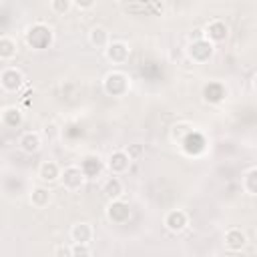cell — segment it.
Here are the masks:
<instances>
[{"mask_svg":"<svg viewBox=\"0 0 257 257\" xmlns=\"http://www.w3.org/2000/svg\"><path fill=\"white\" fill-rule=\"evenodd\" d=\"M54 40V34H52V28L44 22H36V24H30L24 32V42L34 48V50H44L52 44Z\"/></svg>","mask_w":257,"mask_h":257,"instance_id":"obj_1","label":"cell"},{"mask_svg":"<svg viewBox=\"0 0 257 257\" xmlns=\"http://www.w3.org/2000/svg\"><path fill=\"white\" fill-rule=\"evenodd\" d=\"M102 90L108 96H124L131 90V76L124 70L112 68L102 78Z\"/></svg>","mask_w":257,"mask_h":257,"instance_id":"obj_2","label":"cell"},{"mask_svg":"<svg viewBox=\"0 0 257 257\" xmlns=\"http://www.w3.org/2000/svg\"><path fill=\"white\" fill-rule=\"evenodd\" d=\"M58 183L62 189L74 193V191H80L82 185L86 183V175L82 171L80 165H66L60 169V177H58Z\"/></svg>","mask_w":257,"mask_h":257,"instance_id":"obj_3","label":"cell"},{"mask_svg":"<svg viewBox=\"0 0 257 257\" xmlns=\"http://www.w3.org/2000/svg\"><path fill=\"white\" fill-rule=\"evenodd\" d=\"M215 54V44L209 42L207 38H199V40H191L187 46V56L195 62V64H205L213 58Z\"/></svg>","mask_w":257,"mask_h":257,"instance_id":"obj_4","label":"cell"},{"mask_svg":"<svg viewBox=\"0 0 257 257\" xmlns=\"http://www.w3.org/2000/svg\"><path fill=\"white\" fill-rule=\"evenodd\" d=\"M24 84V74L16 66H6L0 70V86L4 92H20Z\"/></svg>","mask_w":257,"mask_h":257,"instance_id":"obj_5","label":"cell"},{"mask_svg":"<svg viewBox=\"0 0 257 257\" xmlns=\"http://www.w3.org/2000/svg\"><path fill=\"white\" fill-rule=\"evenodd\" d=\"M163 225L167 231L171 233H183L187 227H189V213L185 209H171L165 213V219H163Z\"/></svg>","mask_w":257,"mask_h":257,"instance_id":"obj_6","label":"cell"},{"mask_svg":"<svg viewBox=\"0 0 257 257\" xmlns=\"http://www.w3.org/2000/svg\"><path fill=\"white\" fill-rule=\"evenodd\" d=\"M102 50H104L106 60L112 64H124L131 56V46L124 40H110Z\"/></svg>","mask_w":257,"mask_h":257,"instance_id":"obj_7","label":"cell"},{"mask_svg":"<svg viewBox=\"0 0 257 257\" xmlns=\"http://www.w3.org/2000/svg\"><path fill=\"white\" fill-rule=\"evenodd\" d=\"M131 165H133V159L126 155L124 149L112 151V153L108 155V159H106V169L110 171V175H118V177H120V175L128 173Z\"/></svg>","mask_w":257,"mask_h":257,"instance_id":"obj_8","label":"cell"},{"mask_svg":"<svg viewBox=\"0 0 257 257\" xmlns=\"http://www.w3.org/2000/svg\"><path fill=\"white\" fill-rule=\"evenodd\" d=\"M106 219L114 225H122L131 219V205L122 199H112L106 205Z\"/></svg>","mask_w":257,"mask_h":257,"instance_id":"obj_9","label":"cell"},{"mask_svg":"<svg viewBox=\"0 0 257 257\" xmlns=\"http://www.w3.org/2000/svg\"><path fill=\"white\" fill-rule=\"evenodd\" d=\"M203 36H205L209 42H213V44L223 42V40L229 36V26L225 24V20L213 18V20H209V22L203 26Z\"/></svg>","mask_w":257,"mask_h":257,"instance_id":"obj_10","label":"cell"},{"mask_svg":"<svg viewBox=\"0 0 257 257\" xmlns=\"http://www.w3.org/2000/svg\"><path fill=\"white\" fill-rule=\"evenodd\" d=\"M247 241H249V239H247V233H245L243 229H239V227H229V229L225 231V235H223L225 249L231 251V253L243 251L245 245H247Z\"/></svg>","mask_w":257,"mask_h":257,"instance_id":"obj_11","label":"cell"},{"mask_svg":"<svg viewBox=\"0 0 257 257\" xmlns=\"http://www.w3.org/2000/svg\"><path fill=\"white\" fill-rule=\"evenodd\" d=\"M18 147H20L22 153L34 155V153H38V151L42 149V135H40L38 131H26V133L20 135Z\"/></svg>","mask_w":257,"mask_h":257,"instance_id":"obj_12","label":"cell"},{"mask_svg":"<svg viewBox=\"0 0 257 257\" xmlns=\"http://www.w3.org/2000/svg\"><path fill=\"white\" fill-rule=\"evenodd\" d=\"M0 122H2L4 126H8V128H18V126H22V122H24V112H22V108L16 106V104L4 106V108L0 110Z\"/></svg>","mask_w":257,"mask_h":257,"instance_id":"obj_13","label":"cell"},{"mask_svg":"<svg viewBox=\"0 0 257 257\" xmlns=\"http://www.w3.org/2000/svg\"><path fill=\"white\" fill-rule=\"evenodd\" d=\"M70 241L72 243H92L94 241V227L86 221H78L70 227Z\"/></svg>","mask_w":257,"mask_h":257,"instance_id":"obj_14","label":"cell"},{"mask_svg":"<svg viewBox=\"0 0 257 257\" xmlns=\"http://www.w3.org/2000/svg\"><path fill=\"white\" fill-rule=\"evenodd\" d=\"M102 195H104L108 201H112V199H122V195H124V183H122V179H120L118 175H110V177L102 183Z\"/></svg>","mask_w":257,"mask_h":257,"instance_id":"obj_15","label":"cell"},{"mask_svg":"<svg viewBox=\"0 0 257 257\" xmlns=\"http://www.w3.org/2000/svg\"><path fill=\"white\" fill-rule=\"evenodd\" d=\"M60 169H62V167H60L56 161H52V159L42 161V163L38 165V179H40L42 183H56L58 177H60Z\"/></svg>","mask_w":257,"mask_h":257,"instance_id":"obj_16","label":"cell"},{"mask_svg":"<svg viewBox=\"0 0 257 257\" xmlns=\"http://www.w3.org/2000/svg\"><path fill=\"white\" fill-rule=\"evenodd\" d=\"M28 201H30V205H32L34 209H44V207L50 205V201H52V193H50L48 187L38 185V187H32V189H30Z\"/></svg>","mask_w":257,"mask_h":257,"instance_id":"obj_17","label":"cell"},{"mask_svg":"<svg viewBox=\"0 0 257 257\" xmlns=\"http://www.w3.org/2000/svg\"><path fill=\"white\" fill-rule=\"evenodd\" d=\"M225 94H227V90H225V86L221 82H209V84L203 86V100L205 102L217 104V102H221L225 98Z\"/></svg>","mask_w":257,"mask_h":257,"instance_id":"obj_18","label":"cell"},{"mask_svg":"<svg viewBox=\"0 0 257 257\" xmlns=\"http://www.w3.org/2000/svg\"><path fill=\"white\" fill-rule=\"evenodd\" d=\"M88 42L94 46V48H104L108 42H110V34H108V30L104 28V26H92L90 30H88Z\"/></svg>","mask_w":257,"mask_h":257,"instance_id":"obj_19","label":"cell"},{"mask_svg":"<svg viewBox=\"0 0 257 257\" xmlns=\"http://www.w3.org/2000/svg\"><path fill=\"white\" fill-rule=\"evenodd\" d=\"M18 54V42L16 38L2 34L0 36V60H12Z\"/></svg>","mask_w":257,"mask_h":257,"instance_id":"obj_20","label":"cell"},{"mask_svg":"<svg viewBox=\"0 0 257 257\" xmlns=\"http://www.w3.org/2000/svg\"><path fill=\"white\" fill-rule=\"evenodd\" d=\"M195 131V126L191 124V122H187V120H179V122H175L171 128H169V137H171V141L173 143H183V139L189 135V133H193Z\"/></svg>","mask_w":257,"mask_h":257,"instance_id":"obj_21","label":"cell"},{"mask_svg":"<svg viewBox=\"0 0 257 257\" xmlns=\"http://www.w3.org/2000/svg\"><path fill=\"white\" fill-rule=\"evenodd\" d=\"M241 187L249 197L257 195V167H249L241 177Z\"/></svg>","mask_w":257,"mask_h":257,"instance_id":"obj_22","label":"cell"},{"mask_svg":"<svg viewBox=\"0 0 257 257\" xmlns=\"http://www.w3.org/2000/svg\"><path fill=\"white\" fill-rule=\"evenodd\" d=\"M80 167H82L86 179H90V177L98 175V171H100V159H98L96 155H88V157H84V159L80 161Z\"/></svg>","mask_w":257,"mask_h":257,"instance_id":"obj_23","label":"cell"},{"mask_svg":"<svg viewBox=\"0 0 257 257\" xmlns=\"http://www.w3.org/2000/svg\"><path fill=\"white\" fill-rule=\"evenodd\" d=\"M94 251L90 247V243H72L70 241V255L72 257H90Z\"/></svg>","mask_w":257,"mask_h":257,"instance_id":"obj_24","label":"cell"},{"mask_svg":"<svg viewBox=\"0 0 257 257\" xmlns=\"http://www.w3.org/2000/svg\"><path fill=\"white\" fill-rule=\"evenodd\" d=\"M72 8V2L70 0H50V10L54 12V14H66L68 10Z\"/></svg>","mask_w":257,"mask_h":257,"instance_id":"obj_25","label":"cell"},{"mask_svg":"<svg viewBox=\"0 0 257 257\" xmlns=\"http://www.w3.org/2000/svg\"><path fill=\"white\" fill-rule=\"evenodd\" d=\"M124 151H126V155H128L133 161H137V159L143 157V145H139V143H133V145L124 147Z\"/></svg>","mask_w":257,"mask_h":257,"instance_id":"obj_26","label":"cell"},{"mask_svg":"<svg viewBox=\"0 0 257 257\" xmlns=\"http://www.w3.org/2000/svg\"><path fill=\"white\" fill-rule=\"evenodd\" d=\"M72 2V8H76V10H92L94 6H96V2L98 0H70Z\"/></svg>","mask_w":257,"mask_h":257,"instance_id":"obj_27","label":"cell"},{"mask_svg":"<svg viewBox=\"0 0 257 257\" xmlns=\"http://www.w3.org/2000/svg\"><path fill=\"white\" fill-rule=\"evenodd\" d=\"M52 255L54 257H72L70 255V245H58L52 249Z\"/></svg>","mask_w":257,"mask_h":257,"instance_id":"obj_28","label":"cell"},{"mask_svg":"<svg viewBox=\"0 0 257 257\" xmlns=\"http://www.w3.org/2000/svg\"><path fill=\"white\" fill-rule=\"evenodd\" d=\"M199 38H205V36H203V28H195V30L189 34V40H199Z\"/></svg>","mask_w":257,"mask_h":257,"instance_id":"obj_29","label":"cell"},{"mask_svg":"<svg viewBox=\"0 0 257 257\" xmlns=\"http://www.w3.org/2000/svg\"><path fill=\"white\" fill-rule=\"evenodd\" d=\"M54 133H56V124H54V122H48V124L44 126V135H46V137H52Z\"/></svg>","mask_w":257,"mask_h":257,"instance_id":"obj_30","label":"cell"},{"mask_svg":"<svg viewBox=\"0 0 257 257\" xmlns=\"http://www.w3.org/2000/svg\"><path fill=\"white\" fill-rule=\"evenodd\" d=\"M135 2H139V4H143V6H149V4H153L155 0H135Z\"/></svg>","mask_w":257,"mask_h":257,"instance_id":"obj_31","label":"cell"}]
</instances>
